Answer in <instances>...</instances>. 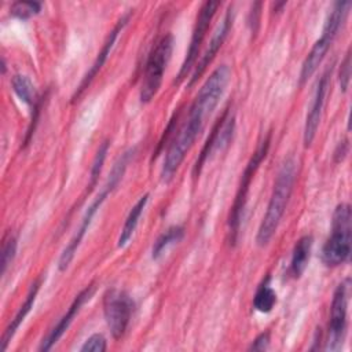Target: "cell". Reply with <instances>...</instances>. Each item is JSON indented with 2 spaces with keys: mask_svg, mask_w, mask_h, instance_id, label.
Instances as JSON below:
<instances>
[{
  "mask_svg": "<svg viewBox=\"0 0 352 352\" xmlns=\"http://www.w3.org/2000/svg\"><path fill=\"white\" fill-rule=\"evenodd\" d=\"M231 77V70L227 65H220L202 84L199 92L197 94L194 102L190 106V111L183 125L169 143L165 153L161 179L169 182L182 165L186 154L192 147L195 139L201 133L205 125V120L212 114L217 106L220 98L223 96L228 81Z\"/></svg>",
  "mask_w": 352,
  "mask_h": 352,
  "instance_id": "1",
  "label": "cell"
},
{
  "mask_svg": "<svg viewBox=\"0 0 352 352\" xmlns=\"http://www.w3.org/2000/svg\"><path fill=\"white\" fill-rule=\"evenodd\" d=\"M296 180V162L292 158H287L276 176L274 183L272 194L265 210V214L260 223L256 242L258 246H267L272 236L275 235L278 226L283 217L286 206L289 204L293 186Z\"/></svg>",
  "mask_w": 352,
  "mask_h": 352,
  "instance_id": "2",
  "label": "cell"
},
{
  "mask_svg": "<svg viewBox=\"0 0 352 352\" xmlns=\"http://www.w3.org/2000/svg\"><path fill=\"white\" fill-rule=\"evenodd\" d=\"M132 154H133V150H129V151L124 153V154L117 160V162L113 165L111 172H110V175H109V177H107L104 186L102 187L100 192H99L98 197L94 199V202H92V204L88 206V209L85 210V213H84V216H82V220H81V223H80V227L77 228L76 234H74L73 238L69 241V243L66 245V248L62 250L60 257H59V260H58V268H59V271H66V270H67V267H69V264L72 263V260H73V257H74V254H76V252H77V249H78L81 241L84 239V236H85V234H87V231H88V228H89V226H91V223H92V220H94V217H95V214L98 213V210L100 209V206L103 205V202L106 201V198L111 194V191H113V190L118 186V183L121 182V179H122L124 173H125V169H126V166H128V162H129L131 158H132Z\"/></svg>",
  "mask_w": 352,
  "mask_h": 352,
  "instance_id": "3",
  "label": "cell"
},
{
  "mask_svg": "<svg viewBox=\"0 0 352 352\" xmlns=\"http://www.w3.org/2000/svg\"><path fill=\"white\" fill-rule=\"evenodd\" d=\"M352 210L349 204H340L333 212L331 232L322 249V261L327 267H338L351 257Z\"/></svg>",
  "mask_w": 352,
  "mask_h": 352,
  "instance_id": "4",
  "label": "cell"
},
{
  "mask_svg": "<svg viewBox=\"0 0 352 352\" xmlns=\"http://www.w3.org/2000/svg\"><path fill=\"white\" fill-rule=\"evenodd\" d=\"M351 7L349 1H337L334 3L326 22L322 30V36L315 41L311 51L305 56L301 72H300V84H304L312 74L316 72L322 60L324 59L327 51L330 50L338 30L341 29L345 16L348 14V10Z\"/></svg>",
  "mask_w": 352,
  "mask_h": 352,
  "instance_id": "5",
  "label": "cell"
},
{
  "mask_svg": "<svg viewBox=\"0 0 352 352\" xmlns=\"http://www.w3.org/2000/svg\"><path fill=\"white\" fill-rule=\"evenodd\" d=\"M172 50H173L172 34L162 36L151 48L148 58L146 60L144 73L140 84L139 98L142 103H148L157 95L162 84L164 73L170 60Z\"/></svg>",
  "mask_w": 352,
  "mask_h": 352,
  "instance_id": "6",
  "label": "cell"
},
{
  "mask_svg": "<svg viewBox=\"0 0 352 352\" xmlns=\"http://www.w3.org/2000/svg\"><path fill=\"white\" fill-rule=\"evenodd\" d=\"M270 142H271V135H267L265 139L260 143V146L257 147V150L253 153V155L250 157L242 177H241V183L234 199V204L231 206L230 210V216H228V238H230V243L234 246L238 241V234H239V228H241V223H242V217H243V210L246 206V201H248V194L250 190V183L254 177L256 170L258 169L261 161L265 158L268 148H270Z\"/></svg>",
  "mask_w": 352,
  "mask_h": 352,
  "instance_id": "7",
  "label": "cell"
},
{
  "mask_svg": "<svg viewBox=\"0 0 352 352\" xmlns=\"http://www.w3.org/2000/svg\"><path fill=\"white\" fill-rule=\"evenodd\" d=\"M349 287L351 279L345 278L334 290L331 308H330V320H329V336L326 340V351H338L342 348L346 323H348V301H349Z\"/></svg>",
  "mask_w": 352,
  "mask_h": 352,
  "instance_id": "8",
  "label": "cell"
},
{
  "mask_svg": "<svg viewBox=\"0 0 352 352\" xmlns=\"http://www.w3.org/2000/svg\"><path fill=\"white\" fill-rule=\"evenodd\" d=\"M133 300L131 296L118 289H109L103 296V314L113 338L124 337L133 314Z\"/></svg>",
  "mask_w": 352,
  "mask_h": 352,
  "instance_id": "9",
  "label": "cell"
},
{
  "mask_svg": "<svg viewBox=\"0 0 352 352\" xmlns=\"http://www.w3.org/2000/svg\"><path fill=\"white\" fill-rule=\"evenodd\" d=\"M220 7V1H205L202 4V7L199 8V12L197 15V21H195V26L191 34V41L186 54V58L182 63V67L179 70L177 78L176 81H182L184 77H187L188 72L195 66L197 59H198V54H199V48L204 43V38L209 30L210 22L216 14V11Z\"/></svg>",
  "mask_w": 352,
  "mask_h": 352,
  "instance_id": "10",
  "label": "cell"
},
{
  "mask_svg": "<svg viewBox=\"0 0 352 352\" xmlns=\"http://www.w3.org/2000/svg\"><path fill=\"white\" fill-rule=\"evenodd\" d=\"M234 131H235V116L231 111V109H227L221 114V117L216 121L209 138L206 139V142L195 161L194 170H192L194 177H198V175L202 170L204 164L214 151H221L230 144Z\"/></svg>",
  "mask_w": 352,
  "mask_h": 352,
  "instance_id": "11",
  "label": "cell"
},
{
  "mask_svg": "<svg viewBox=\"0 0 352 352\" xmlns=\"http://www.w3.org/2000/svg\"><path fill=\"white\" fill-rule=\"evenodd\" d=\"M232 21H234V11H232V6H230L221 19V22L217 25L206 50L204 51V54L201 55V58L197 60L195 66H194V72L190 77V81H188V85H192L202 74L206 70V67L209 66V63L213 60V58L216 56V54L219 52V50L221 48L223 43L226 41L227 36H228V32L232 26Z\"/></svg>",
  "mask_w": 352,
  "mask_h": 352,
  "instance_id": "12",
  "label": "cell"
},
{
  "mask_svg": "<svg viewBox=\"0 0 352 352\" xmlns=\"http://www.w3.org/2000/svg\"><path fill=\"white\" fill-rule=\"evenodd\" d=\"M129 16H131V12L124 14V15L120 18V21L116 23V26L113 28V30L107 34L106 41L103 43L102 50L98 52L96 59L94 60L92 66H91L89 70L85 73V76L82 77V80H81V82L78 84V87L76 88V91H74V94H73V96H72V102H76V100L84 94V91L89 87V84H91L92 80L96 77V74L99 73V70L102 69V66L106 63V60H107V58H109V55H110V52H111V50H113V47H114V44H116V40H117L118 34L121 33V30L124 29V26L128 23Z\"/></svg>",
  "mask_w": 352,
  "mask_h": 352,
  "instance_id": "13",
  "label": "cell"
},
{
  "mask_svg": "<svg viewBox=\"0 0 352 352\" xmlns=\"http://www.w3.org/2000/svg\"><path fill=\"white\" fill-rule=\"evenodd\" d=\"M330 76H331V67L326 69L318 81L316 91H315L309 111L305 118V125H304V146L305 147H309L316 136V131H318V126L320 122V117H322V111H323V106H324V100H326V94L329 89Z\"/></svg>",
  "mask_w": 352,
  "mask_h": 352,
  "instance_id": "14",
  "label": "cell"
},
{
  "mask_svg": "<svg viewBox=\"0 0 352 352\" xmlns=\"http://www.w3.org/2000/svg\"><path fill=\"white\" fill-rule=\"evenodd\" d=\"M95 292V286L91 283L88 285L85 289H82L72 301L69 309L66 311V314L58 320V323L50 330V333L45 336V338H43L41 345L38 346V351H50L54 344H56V341L63 336V333L69 329V326L72 324L73 319L76 318V315L80 312L81 307L92 297Z\"/></svg>",
  "mask_w": 352,
  "mask_h": 352,
  "instance_id": "15",
  "label": "cell"
},
{
  "mask_svg": "<svg viewBox=\"0 0 352 352\" xmlns=\"http://www.w3.org/2000/svg\"><path fill=\"white\" fill-rule=\"evenodd\" d=\"M40 286H41V279H36L30 289H29V293L23 301V304L19 307V309L16 311V314L14 315V318L11 319V322L8 323V326L6 327L3 336H1V341H0V351H6L11 338L14 337V334L16 333L18 327L21 326V323L25 320L26 315L30 312V309L33 308L34 305V301H36V297H37V293L40 290Z\"/></svg>",
  "mask_w": 352,
  "mask_h": 352,
  "instance_id": "16",
  "label": "cell"
},
{
  "mask_svg": "<svg viewBox=\"0 0 352 352\" xmlns=\"http://www.w3.org/2000/svg\"><path fill=\"white\" fill-rule=\"evenodd\" d=\"M312 245H314L312 235H304L296 242V245L293 248V253H292L290 267H289V274L294 279L300 278L302 275V272L305 271L309 257H311Z\"/></svg>",
  "mask_w": 352,
  "mask_h": 352,
  "instance_id": "17",
  "label": "cell"
},
{
  "mask_svg": "<svg viewBox=\"0 0 352 352\" xmlns=\"http://www.w3.org/2000/svg\"><path fill=\"white\" fill-rule=\"evenodd\" d=\"M148 202V194H144L142 195L136 204L131 208L126 219H125V223H124V227L120 232V236H118V241H117V246L118 248H124L128 245V242L132 239L133 234H135V230L138 227V223H139V219L146 208Z\"/></svg>",
  "mask_w": 352,
  "mask_h": 352,
  "instance_id": "18",
  "label": "cell"
},
{
  "mask_svg": "<svg viewBox=\"0 0 352 352\" xmlns=\"http://www.w3.org/2000/svg\"><path fill=\"white\" fill-rule=\"evenodd\" d=\"M184 236V227L182 226H172L169 227L166 231H164L154 242L153 249H151V257L154 260H158L168 248H170L172 245L177 243L179 241H182Z\"/></svg>",
  "mask_w": 352,
  "mask_h": 352,
  "instance_id": "19",
  "label": "cell"
},
{
  "mask_svg": "<svg viewBox=\"0 0 352 352\" xmlns=\"http://www.w3.org/2000/svg\"><path fill=\"white\" fill-rule=\"evenodd\" d=\"M276 304V293L270 285V276L263 280V283L257 287L256 294L253 297V307L256 311L261 314H268L272 311Z\"/></svg>",
  "mask_w": 352,
  "mask_h": 352,
  "instance_id": "20",
  "label": "cell"
},
{
  "mask_svg": "<svg viewBox=\"0 0 352 352\" xmlns=\"http://www.w3.org/2000/svg\"><path fill=\"white\" fill-rule=\"evenodd\" d=\"M41 4L38 1H15L10 7V14L18 19L26 21L38 14Z\"/></svg>",
  "mask_w": 352,
  "mask_h": 352,
  "instance_id": "21",
  "label": "cell"
},
{
  "mask_svg": "<svg viewBox=\"0 0 352 352\" xmlns=\"http://www.w3.org/2000/svg\"><path fill=\"white\" fill-rule=\"evenodd\" d=\"M16 254V236L8 235L4 238L3 246H1V275L7 272V268L14 261V257Z\"/></svg>",
  "mask_w": 352,
  "mask_h": 352,
  "instance_id": "22",
  "label": "cell"
},
{
  "mask_svg": "<svg viewBox=\"0 0 352 352\" xmlns=\"http://www.w3.org/2000/svg\"><path fill=\"white\" fill-rule=\"evenodd\" d=\"M109 151V142H103L100 144V147L98 148V153L94 158V162H92V166H91V184L89 187H94L96 184V180H98V176L100 175V170H102V166H103V162L106 160V154Z\"/></svg>",
  "mask_w": 352,
  "mask_h": 352,
  "instance_id": "23",
  "label": "cell"
},
{
  "mask_svg": "<svg viewBox=\"0 0 352 352\" xmlns=\"http://www.w3.org/2000/svg\"><path fill=\"white\" fill-rule=\"evenodd\" d=\"M106 348H107L106 338L103 337V334L96 333V334H92L91 337H88L80 349L82 352H103V351H106Z\"/></svg>",
  "mask_w": 352,
  "mask_h": 352,
  "instance_id": "24",
  "label": "cell"
},
{
  "mask_svg": "<svg viewBox=\"0 0 352 352\" xmlns=\"http://www.w3.org/2000/svg\"><path fill=\"white\" fill-rule=\"evenodd\" d=\"M349 80H351V52L348 51L344 60L341 62L340 73H338V82H340V89L342 92L348 91L349 87Z\"/></svg>",
  "mask_w": 352,
  "mask_h": 352,
  "instance_id": "25",
  "label": "cell"
},
{
  "mask_svg": "<svg viewBox=\"0 0 352 352\" xmlns=\"http://www.w3.org/2000/svg\"><path fill=\"white\" fill-rule=\"evenodd\" d=\"M268 345H270V331H264L252 341L249 351H265Z\"/></svg>",
  "mask_w": 352,
  "mask_h": 352,
  "instance_id": "26",
  "label": "cell"
},
{
  "mask_svg": "<svg viewBox=\"0 0 352 352\" xmlns=\"http://www.w3.org/2000/svg\"><path fill=\"white\" fill-rule=\"evenodd\" d=\"M260 7L261 3H254L252 6V11H250V26H252V32L254 33L257 29V23H258V15H260Z\"/></svg>",
  "mask_w": 352,
  "mask_h": 352,
  "instance_id": "27",
  "label": "cell"
},
{
  "mask_svg": "<svg viewBox=\"0 0 352 352\" xmlns=\"http://www.w3.org/2000/svg\"><path fill=\"white\" fill-rule=\"evenodd\" d=\"M346 153H348V140L345 139V140H342V142L338 143L337 150L334 151V158H336V161H337V162L342 161L344 157L346 155Z\"/></svg>",
  "mask_w": 352,
  "mask_h": 352,
  "instance_id": "28",
  "label": "cell"
}]
</instances>
